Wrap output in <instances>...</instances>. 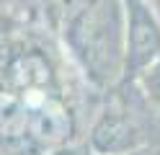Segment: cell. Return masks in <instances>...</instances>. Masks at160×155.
I'll return each instance as SVG.
<instances>
[{"label":"cell","mask_w":160,"mask_h":155,"mask_svg":"<svg viewBox=\"0 0 160 155\" xmlns=\"http://www.w3.org/2000/svg\"><path fill=\"white\" fill-rule=\"evenodd\" d=\"M147 5L152 8V13H155V18L160 21V0H147Z\"/></svg>","instance_id":"6"},{"label":"cell","mask_w":160,"mask_h":155,"mask_svg":"<svg viewBox=\"0 0 160 155\" xmlns=\"http://www.w3.org/2000/svg\"><path fill=\"white\" fill-rule=\"evenodd\" d=\"M124 155H152V152H147V150H142V147H137V150H132V152H124Z\"/></svg>","instance_id":"7"},{"label":"cell","mask_w":160,"mask_h":155,"mask_svg":"<svg viewBox=\"0 0 160 155\" xmlns=\"http://www.w3.org/2000/svg\"><path fill=\"white\" fill-rule=\"evenodd\" d=\"M75 129L57 70L39 47H18L0 70V140L62 147Z\"/></svg>","instance_id":"1"},{"label":"cell","mask_w":160,"mask_h":155,"mask_svg":"<svg viewBox=\"0 0 160 155\" xmlns=\"http://www.w3.org/2000/svg\"><path fill=\"white\" fill-rule=\"evenodd\" d=\"M93 3L96 0H47V5H49V10H52V18L57 21L59 31L67 28L72 21H78Z\"/></svg>","instance_id":"4"},{"label":"cell","mask_w":160,"mask_h":155,"mask_svg":"<svg viewBox=\"0 0 160 155\" xmlns=\"http://www.w3.org/2000/svg\"><path fill=\"white\" fill-rule=\"evenodd\" d=\"M124 8V72L139 78L160 59V21L147 0H122Z\"/></svg>","instance_id":"2"},{"label":"cell","mask_w":160,"mask_h":155,"mask_svg":"<svg viewBox=\"0 0 160 155\" xmlns=\"http://www.w3.org/2000/svg\"><path fill=\"white\" fill-rule=\"evenodd\" d=\"M142 147V132L132 116L106 111L91 132V155H124Z\"/></svg>","instance_id":"3"},{"label":"cell","mask_w":160,"mask_h":155,"mask_svg":"<svg viewBox=\"0 0 160 155\" xmlns=\"http://www.w3.org/2000/svg\"><path fill=\"white\" fill-rule=\"evenodd\" d=\"M52 155H91V150H75V147H54Z\"/></svg>","instance_id":"5"}]
</instances>
